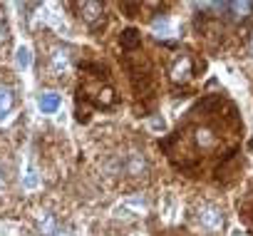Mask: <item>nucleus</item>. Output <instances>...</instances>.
I'll use <instances>...</instances> for the list:
<instances>
[{"instance_id": "1", "label": "nucleus", "mask_w": 253, "mask_h": 236, "mask_svg": "<svg viewBox=\"0 0 253 236\" xmlns=\"http://www.w3.org/2000/svg\"><path fill=\"white\" fill-rule=\"evenodd\" d=\"M196 221L201 224V229H206V231H211V234H218V231H223V226H226L223 211H221L218 206H213V204H201L199 211H196Z\"/></svg>"}, {"instance_id": "2", "label": "nucleus", "mask_w": 253, "mask_h": 236, "mask_svg": "<svg viewBox=\"0 0 253 236\" xmlns=\"http://www.w3.org/2000/svg\"><path fill=\"white\" fill-rule=\"evenodd\" d=\"M119 169H122L126 177H144V174L149 172V162L144 159V154L129 152V154L119 162Z\"/></svg>"}, {"instance_id": "3", "label": "nucleus", "mask_w": 253, "mask_h": 236, "mask_svg": "<svg viewBox=\"0 0 253 236\" xmlns=\"http://www.w3.org/2000/svg\"><path fill=\"white\" fill-rule=\"evenodd\" d=\"M194 144L201 149V152H213L218 147V135L213 127L209 125H201V127H194Z\"/></svg>"}, {"instance_id": "4", "label": "nucleus", "mask_w": 253, "mask_h": 236, "mask_svg": "<svg viewBox=\"0 0 253 236\" xmlns=\"http://www.w3.org/2000/svg\"><path fill=\"white\" fill-rule=\"evenodd\" d=\"M80 18L92 28V30H97L99 28V23H104V5L102 3H89V0H87V3H82L80 5Z\"/></svg>"}, {"instance_id": "5", "label": "nucleus", "mask_w": 253, "mask_h": 236, "mask_svg": "<svg viewBox=\"0 0 253 236\" xmlns=\"http://www.w3.org/2000/svg\"><path fill=\"white\" fill-rule=\"evenodd\" d=\"M50 65H52V70H55L57 75H65V72L70 70V65H72V55H70V50L62 47V45L52 47V50H50Z\"/></svg>"}, {"instance_id": "6", "label": "nucleus", "mask_w": 253, "mask_h": 236, "mask_svg": "<svg viewBox=\"0 0 253 236\" xmlns=\"http://www.w3.org/2000/svg\"><path fill=\"white\" fill-rule=\"evenodd\" d=\"M169 77L174 82H186L191 77V57L189 55H179L171 62V67H169Z\"/></svg>"}, {"instance_id": "7", "label": "nucleus", "mask_w": 253, "mask_h": 236, "mask_svg": "<svg viewBox=\"0 0 253 236\" xmlns=\"http://www.w3.org/2000/svg\"><path fill=\"white\" fill-rule=\"evenodd\" d=\"M57 229H60V224H57V219L50 211H40L38 214V234L40 236H55Z\"/></svg>"}, {"instance_id": "8", "label": "nucleus", "mask_w": 253, "mask_h": 236, "mask_svg": "<svg viewBox=\"0 0 253 236\" xmlns=\"http://www.w3.org/2000/svg\"><path fill=\"white\" fill-rule=\"evenodd\" d=\"M60 104H62V99H60V94H57V92H40V97H38V107H40L45 114L57 112V109H60Z\"/></svg>"}, {"instance_id": "9", "label": "nucleus", "mask_w": 253, "mask_h": 236, "mask_svg": "<svg viewBox=\"0 0 253 236\" xmlns=\"http://www.w3.org/2000/svg\"><path fill=\"white\" fill-rule=\"evenodd\" d=\"M15 107V94L8 85H0V120H5V117L13 112Z\"/></svg>"}, {"instance_id": "10", "label": "nucleus", "mask_w": 253, "mask_h": 236, "mask_svg": "<svg viewBox=\"0 0 253 236\" xmlns=\"http://www.w3.org/2000/svg\"><path fill=\"white\" fill-rule=\"evenodd\" d=\"M139 45H142V35H139L134 28H129V30L122 33V47H124V50H134V47H139Z\"/></svg>"}, {"instance_id": "11", "label": "nucleus", "mask_w": 253, "mask_h": 236, "mask_svg": "<svg viewBox=\"0 0 253 236\" xmlns=\"http://www.w3.org/2000/svg\"><path fill=\"white\" fill-rule=\"evenodd\" d=\"M119 211H129V214H144L147 211V204L137 196V199H129V201H124L119 206Z\"/></svg>"}, {"instance_id": "12", "label": "nucleus", "mask_w": 253, "mask_h": 236, "mask_svg": "<svg viewBox=\"0 0 253 236\" xmlns=\"http://www.w3.org/2000/svg\"><path fill=\"white\" fill-rule=\"evenodd\" d=\"M30 62H33L30 50H28V47H18V52H15V65H18L20 70H28V67H30Z\"/></svg>"}, {"instance_id": "13", "label": "nucleus", "mask_w": 253, "mask_h": 236, "mask_svg": "<svg viewBox=\"0 0 253 236\" xmlns=\"http://www.w3.org/2000/svg\"><path fill=\"white\" fill-rule=\"evenodd\" d=\"M55 236H75V231H72V226H60Z\"/></svg>"}, {"instance_id": "14", "label": "nucleus", "mask_w": 253, "mask_h": 236, "mask_svg": "<svg viewBox=\"0 0 253 236\" xmlns=\"http://www.w3.org/2000/svg\"><path fill=\"white\" fill-rule=\"evenodd\" d=\"M38 184V177H35V172H28V177H25V187H35Z\"/></svg>"}, {"instance_id": "15", "label": "nucleus", "mask_w": 253, "mask_h": 236, "mask_svg": "<svg viewBox=\"0 0 253 236\" xmlns=\"http://www.w3.org/2000/svg\"><path fill=\"white\" fill-rule=\"evenodd\" d=\"M5 33H8V28H5V20H3V18H0V40H3V38H5Z\"/></svg>"}, {"instance_id": "16", "label": "nucleus", "mask_w": 253, "mask_h": 236, "mask_svg": "<svg viewBox=\"0 0 253 236\" xmlns=\"http://www.w3.org/2000/svg\"><path fill=\"white\" fill-rule=\"evenodd\" d=\"M3 182H5V177H3V167H0V189H3Z\"/></svg>"}]
</instances>
